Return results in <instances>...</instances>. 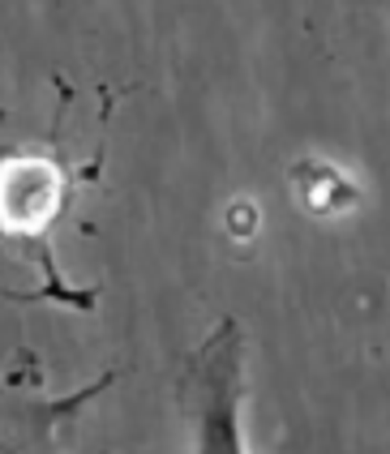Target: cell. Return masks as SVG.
Segmentation results:
<instances>
[{"label":"cell","instance_id":"cell-1","mask_svg":"<svg viewBox=\"0 0 390 454\" xmlns=\"http://www.w3.org/2000/svg\"><path fill=\"white\" fill-rule=\"evenodd\" d=\"M69 202V172L65 163L43 151H4L0 154V240L18 245L27 262L39 266L43 287L39 301L65 304V309H95L90 287H74L60 275L52 257V223L65 215Z\"/></svg>","mask_w":390,"mask_h":454},{"label":"cell","instance_id":"cell-2","mask_svg":"<svg viewBox=\"0 0 390 454\" xmlns=\"http://www.w3.org/2000/svg\"><path fill=\"white\" fill-rule=\"evenodd\" d=\"M189 454H249L245 437V326L223 317L184 356L176 378Z\"/></svg>","mask_w":390,"mask_h":454},{"label":"cell","instance_id":"cell-3","mask_svg":"<svg viewBox=\"0 0 390 454\" xmlns=\"http://www.w3.org/2000/svg\"><path fill=\"white\" fill-rule=\"evenodd\" d=\"M112 381L116 373L107 369L69 395H52L43 381V360L18 352L0 369V454H65V437Z\"/></svg>","mask_w":390,"mask_h":454}]
</instances>
